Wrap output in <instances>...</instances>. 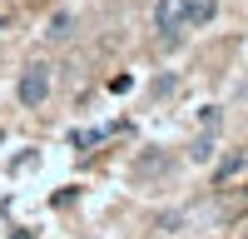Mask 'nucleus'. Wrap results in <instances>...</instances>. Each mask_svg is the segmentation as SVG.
I'll return each instance as SVG.
<instances>
[{
    "label": "nucleus",
    "instance_id": "obj_11",
    "mask_svg": "<svg viewBox=\"0 0 248 239\" xmlns=\"http://www.w3.org/2000/svg\"><path fill=\"white\" fill-rule=\"evenodd\" d=\"M0 30H5V20H0Z\"/></svg>",
    "mask_w": 248,
    "mask_h": 239
},
{
    "label": "nucleus",
    "instance_id": "obj_8",
    "mask_svg": "<svg viewBox=\"0 0 248 239\" xmlns=\"http://www.w3.org/2000/svg\"><path fill=\"white\" fill-rule=\"evenodd\" d=\"M179 224H184V214H164V219H159V229H164V234H174Z\"/></svg>",
    "mask_w": 248,
    "mask_h": 239
},
{
    "label": "nucleus",
    "instance_id": "obj_6",
    "mask_svg": "<svg viewBox=\"0 0 248 239\" xmlns=\"http://www.w3.org/2000/svg\"><path fill=\"white\" fill-rule=\"evenodd\" d=\"M105 135H109V130H70V145H75V150H90V145H99Z\"/></svg>",
    "mask_w": 248,
    "mask_h": 239
},
{
    "label": "nucleus",
    "instance_id": "obj_7",
    "mask_svg": "<svg viewBox=\"0 0 248 239\" xmlns=\"http://www.w3.org/2000/svg\"><path fill=\"white\" fill-rule=\"evenodd\" d=\"M238 170H243V154H229V159H218V170H214V179L223 185V179H233Z\"/></svg>",
    "mask_w": 248,
    "mask_h": 239
},
{
    "label": "nucleus",
    "instance_id": "obj_3",
    "mask_svg": "<svg viewBox=\"0 0 248 239\" xmlns=\"http://www.w3.org/2000/svg\"><path fill=\"white\" fill-rule=\"evenodd\" d=\"M214 15H218V0H184V30L214 25Z\"/></svg>",
    "mask_w": 248,
    "mask_h": 239
},
{
    "label": "nucleus",
    "instance_id": "obj_4",
    "mask_svg": "<svg viewBox=\"0 0 248 239\" xmlns=\"http://www.w3.org/2000/svg\"><path fill=\"white\" fill-rule=\"evenodd\" d=\"M45 35H50V40H70V35H75V15H70V10H55V20H50Z\"/></svg>",
    "mask_w": 248,
    "mask_h": 239
},
{
    "label": "nucleus",
    "instance_id": "obj_1",
    "mask_svg": "<svg viewBox=\"0 0 248 239\" xmlns=\"http://www.w3.org/2000/svg\"><path fill=\"white\" fill-rule=\"evenodd\" d=\"M15 95H20V105L25 110H40L50 100V65H25V75H20V85H15Z\"/></svg>",
    "mask_w": 248,
    "mask_h": 239
},
{
    "label": "nucleus",
    "instance_id": "obj_10",
    "mask_svg": "<svg viewBox=\"0 0 248 239\" xmlns=\"http://www.w3.org/2000/svg\"><path fill=\"white\" fill-rule=\"evenodd\" d=\"M30 5H45V0H30Z\"/></svg>",
    "mask_w": 248,
    "mask_h": 239
},
{
    "label": "nucleus",
    "instance_id": "obj_5",
    "mask_svg": "<svg viewBox=\"0 0 248 239\" xmlns=\"http://www.w3.org/2000/svg\"><path fill=\"white\" fill-rule=\"evenodd\" d=\"M214 150H218V145H214V130H209V135H199V139H194L189 159H194V165H209V159H214Z\"/></svg>",
    "mask_w": 248,
    "mask_h": 239
},
{
    "label": "nucleus",
    "instance_id": "obj_9",
    "mask_svg": "<svg viewBox=\"0 0 248 239\" xmlns=\"http://www.w3.org/2000/svg\"><path fill=\"white\" fill-rule=\"evenodd\" d=\"M218 120H223L218 105H209V110H203V130H218Z\"/></svg>",
    "mask_w": 248,
    "mask_h": 239
},
{
    "label": "nucleus",
    "instance_id": "obj_2",
    "mask_svg": "<svg viewBox=\"0 0 248 239\" xmlns=\"http://www.w3.org/2000/svg\"><path fill=\"white\" fill-rule=\"evenodd\" d=\"M154 30L164 40H179V30H184V0H154Z\"/></svg>",
    "mask_w": 248,
    "mask_h": 239
}]
</instances>
